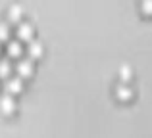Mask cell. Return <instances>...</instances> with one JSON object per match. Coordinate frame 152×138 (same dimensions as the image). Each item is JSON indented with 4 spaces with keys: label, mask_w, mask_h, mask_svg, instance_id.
<instances>
[{
    "label": "cell",
    "mask_w": 152,
    "mask_h": 138,
    "mask_svg": "<svg viewBox=\"0 0 152 138\" xmlns=\"http://www.w3.org/2000/svg\"><path fill=\"white\" fill-rule=\"evenodd\" d=\"M8 37V29L6 25H0V38H6Z\"/></svg>",
    "instance_id": "cell-1"
}]
</instances>
